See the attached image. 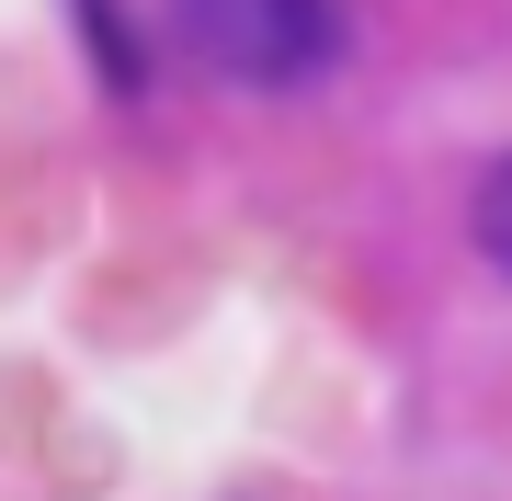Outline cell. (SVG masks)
<instances>
[{
	"mask_svg": "<svg viewBox=\"0 0 512 501\" xmlns=\"http://www.w3.org/2000/svg\"><path fill=\"white\" fill-rule=\"evenodd\" d=\"M171 35L239 92H308L342 57V0H171Z\"/></svg>",
	"mask_w": 512,
	"mask_h": 501,
	"instance_id": "6da1fadb",
	"label": "cell"
},
{
	"mask_svg": "<svg viewBox=\"0 0 512 501\" xmlns=\"http://www.w3.org/2000/svg\"><path fill=\"white\" fill-rule=\"evenodd\" d=\"M467 228H478V251H490V274L512 285V160L478 171V205H467Z\"/></svg>",
	"mask_w": 512,
	"mask_h": 501,
	"instance_id": "7a4b0ae2",
	"label": "cell"
}]
</instances>
